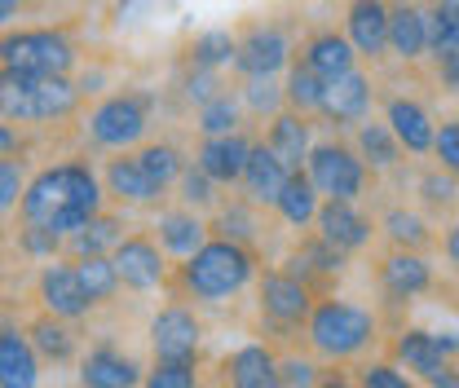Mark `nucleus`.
I'll use <instances>...</instances> for the list:
<instances>
[{"label":"nucleus","instance_id":"obj_28","mask_svg":"<svg viewBox=\"0 0 459 388\" xmlns=\"http://www.w3.org/2000/svg\"><path fill=\"white\" fill-rule=\"evenodd\" d=\"M300 62H305L309 71H318L323 80H336L344 71H353L362 57H358V49L349 45L344 31H336V27H318V31H309V36L300 40Z\"/></svg>","mask_w":459,"mask_h":388},{"label":"nucleus","instance_id":"obj_8","mask_svg":"<svg viewBox=\"0 0 459 388\" xmlns=\"http://www.w3.org/2000/svg\"><path fill=\"white\" fill-rule=\"evenodd\" d=\"M305 172H309V181L318 185L323 199H362L367 185H371V168L362 164L353 142H341V137L314 142V151L305 160Z\"/></svg>","mask_w":459,"mask_h":388},{"label":"nucleus","instance_id":"obj_11","mask_svg":"<svg viewBox=\"0 0 459 388\" xmlns=\"http://www.w3.org/2000/svg\"><path fill=\"white\" fill-rule=\"evenodd\" d=\"M151 353L169 358V362H199V353H204V318L195 314V305H186L177 296L151 318Z\"/></svg>","mask_w":459,"mask_h":388},{"label":"nucleus","instance_id":"obj_24","mask_svg":"<svg viewBox=\"0 0 459 388\" xmlns=\"http://www.w3.org/2000/svg\"><path fill=\"white\" fill-rule=\"evenodd\" d=\"M389 57L420 66L429 57V9L424 0H394L389 4Z\"/></svg>","mask_w":459,"mask_h":388},{"label":"nucleus","instance_id":"obj_27","mask_svg":"<svg viewBox=\"0 0 459 388\" xmlns=\"http://www.w3.org/2000/svg\"><path fill=\"white\" fill-rule=\"evenodd\" d=\"M155 238H160V247L177 256V261H186V256H195L208 238H212V225L204 221V212H195V208H169V212H160L155 217Z\"/></svg>","mask_w":459,"mask_h":388},{"label":"nucleus","instance_id":"obj_1","mask_svg":"<svg viewBox=\"0 0 459 388\" xmlns=\"http://www.w3.org/2000/svg\"><path fill=\"white\" fill-rule=\"evenodd\" d=\"M107 203V190H102V177L84 160H62V164L40 168L27 190H22V203H18V221L22 225H40V229H54L62 238H71L84 221H93Z\"/></svg>","mask_w":459,"mask_h":388},{"label":"nucleus","instance_id":"obj_53","mask_svg":"<svg viewBox=\"0 0 459 388\" xmlns=\"http://www.w3.org/2000/svg\"><path fill=\"white\" fill-rule=\"evenodd\" d=\"M22 151H27V133H22V124H13V119L0 115V160L22 155Z\"/></svg>","mask_w":459,"mask_h":388},{"label":"nucleus","instance_id":"obj_43","mask_svg":"<svg viewBox=\"0 0 459 388\" xmlns=\"http://www.w3.org/2000/svg\"><path fill=\"white\" fill-rule=\"evenodd\" d=\"M429 9V54L459 49V0H424Z\"/></svg>","mask_w":459,"mask_h":388},{"label":"nucleus","instance_id":"obj_2","mask_svg":"<svg viewBox=\"0 0 459 388\" xmlns=\"http://www.w3.org/2000/svg\"><path fill=\"white\" fill-rule=\"evenodd\" d=\"M261 274V256L256 247H243L234 238L212 234L195 256H186L177 265V274L169 278V287L181 300H195V305H226L234 296H243Z\"/></svg>","mask_w":459,"mask_h":388},{"label":"nucleus","instance_id":"obj_12","mask_svg":"<svg viewBox=\"0 0 459 388\" xmlns=\"http://www.w3.org/2000/svg\"><path fill=\"white\" fill-rule=\"evenodd\" d=\"M376 278H380V291L389 305H411L420 296H429L437 287V274L429 265L424 252H411V247H389L376 265Z\"/></svg>","mask_w":459,"mask_h":388},{"label":"nucleus","instance_id":"obj_51","mask_svg":"<svg viewBox=\"0 0 459 388\" xmlns=\"http://www.w3.org/2000/svg\"><path fill=\"white\" fill-rule=\"evenodd\" d=\"M433 164L459 177V115L437 124V133H433Z\"/></svg>","mask_w":459,"mask_h":388},{"label":"nucleus","instance_id":"obj_20","mask_svg":"<svg viewBox=\"0 0 459 388\" xmlns=\"http://www.w3.org/2000/svg\"><path fill=\"white\" fill-rule=\"evenodd\" d=\"M385 124L394 128V137L402 142L406 155H433L437 119H433V111L415 93H389L385 98Z\"/></svg>","mask_w":459,"mask_h":388},{"label":"nucleus","instance_id":"obj_7","mask_svg":"<svg viewBox=\"0 0 459 388\" xmlns=\"http://www.w3.org/2000/svg\"><path fill=\"white\" fill-rule=\"evenodd\" d=\"M75 40L66 27H18L0 31V66L31 71V75H71L75 71Z\"/></svg>","mask_w":459,"mask_h":388},{"label":"nucleus","instance_id":"obj_49","mask_svg":"<svg viewBox=\"0 0 459 388\" xmlns=\"http://www.w3.org/2000/svg\"><path fill=\"white\" fill-rule=\"evenodd\" d=\"M226 84H221V71H204V66H190L186 75H181V98L199 111L204 102H212L217 93H221Z\"/></svg>","mask_w":459,"mask_h":388},{"label":"nucleus","instance_id":"obj_19","mask_svg":"<svg viewBox=\"0 0 459 388\" xmlns=\"http://www.w3.org/2000/svg\"><path fill=\"white\" fill-rule=\"evenodd\" d=\"M226 388H287L279 371V349L265 340H247L221 362Z\"/></svg>","mask_w":459,"mask_h":388},{"label":"nucleus","instance_id":"obj_9","mask_svg":"<svg viewBox=\"0 0 459 388\" xmlns=\"http://www.w3.org/2000/svg\"><path fill=\"white\" fill-rule=\"evenodd\" d=\"M291 66V31L283 22H247L238 31V49H234V75L252 80V75H283Z\"/></svg>","mask_w":459,"mask_h":388},{"label":"nucleus","instance_id":"obj_58","mask_svg":"<svg viewBox=\"0 0 459 388\" xmlns=\"http://www.w3.org/2000/svg\"><path fill=\"white\" fill-rule=\"evenodd\" d=\"M133 4H142V0H119V4H115V13H119V18H124V13H128V9H133Z\"/></svg>","mask_w":459,"mask_h":388},{"label":"nucleus","instance_id":"obj_5","mask_svg":"<svg viewBox=\"0 0 459 388\" xmlns=\"http://www.w3.org/2000/svg\"><path fill=\"white\" fill-rule=\"evenodd\" d=\"M314 305H318V291L309 282H300L291 270H283V265L256 274V314H261V327L274 340L305 335Z\"/></svg>","mask_w":459,"mask_h":388},{"label":"nucleus","instance_id":"obj_14","mask_svg":"<svg viewBox=\"0 0 459 388\" xmlns=\"http://www.w3.org/2000/svg\"><path fill=\"white\" fill-rule=\"evenodd\" d=\"M36 300L57 314V318H66V323H80V318H89L93 314V300H89V291H84V282L75 274V261H45L40 265V274H36Z\"/></svg>","mask_w":459,"mask_h":388},{"label":"nucleus","instance_id":"obj_30","mask_svg":"<svg viewBox=\"0 0 459 388\" xmlns=\"http://www.w3.org/2000/svg\"><path fill=\"white\" fill-rule=\"evenodd\" d=\"M353 151L362 155V164L371 168V177H385V172H394L402 168V142L394 137V128L385 124V119H362L358 128H353Z\"/></svg>","mask_w":459,"mask_h":388},{"label":"nucleus","instance_id":"obj_40","mask_svg":"<svg viewBox=\"0 0 459 388\" xmlns=\"http://www.w3.org/2000/svg\"><path fill=\"white\" fill-rule=\"evenodd\" d=\"M238 102H243V111L256 115V119H274L287 107V93L279 84V75H252V80L238 84Z\"/></svg>","mask_w":459,"mask_h":388},{"label":"nucleus","instance_id":"obj_16","mask_svg":"<svg viewBox=\"0 0 459 388\" xmlns=\"http://www.w3.org/2000/svg\"><path fill=\"white\" fill-rule=\"evenodd\" d=\"M389 4L394 0H344V36L371 66L389 57Z\"/></svg>","mask_w":459,"mask_h":388},{"label":"nucleus","instance_id":"obj_45","mask_svg":"<svg viewBox=\"0 0 459 388\" xmlns=\"http://www.w3.org/2000/svg\"><path fill=\"white\" fill-rule=\"evenodd\" d=\"M353 384L358 388H420L415 384V375L402 371L394 358H367V362H358Z\"/></svg>","mask_w":459,"mask_h":388},{"label":"nucleus","instance_id":"obj_34","mask_svg":"<svg viewBox=\"0 0 459 388\" xmlns=\"http://www.w3.org/2000/svg\"><path fill=\"white\" fill-rule=\"evenodd\" d=\"M27 335H31V344H36V353L45 362H71L75 358V332H71V323L49 314V309L27 323Z\"/></svg>","mask_w":459,"mask_h":388},{"label":"nucleus","instance_id":"obj_4","mask_svg":"<svg viewBox=\"0 0 459 388\" xmlns=\"http://www.w3.org/2000/svg\"><path fill=\"white\" fill-rule=\"evenodd\" d=\"M84 93L71 75H31L0 66V115L13 124H57L80 111Z\"/></svg>","mask_w":459,"mask_h":388},{"label":"nucleus","instance_id":"obj_41","mask_svg":"<svg viewBox=\"0 0 459 388\" xmlns=\"http://www.w3.org/2000/svg\"><path fill=\"white\" fill-rule=\"evenodd\" d=\"M75 274H80V282H84V291H89L93 305H111L115 296H119V287H124L111 256H80L75 261Z\"/></svg>","mask_w":459,"mask_h":388},{"label":"nucleus","instance_id":"obj_39","mask_svg":"<svg viewBox=\"0 0 459 388\" xmlns=\"http://www.w3.org/2000/svg\"><path fill=\"white\" fill-rule=\"evenodd\" d=\"M243 102H238V93H230L221 89L212 102H204L199 111H195V128H199V137H221V133H234V128H243Z\"/></svg>","mask_w":459,"mask_h":388},{"label":"nucleus","instance_id":"obj_31","mask_svg":"<svg viewBox=\"0 0 459 388\" xmlns=\"http://www.w3.org/2000/svg\"><path fill=\"white\" fill-rule=\"evenodd\" d=\"M318 208H323L318 185L309 181V172H305V168H296V172L287 177L279 203H274V217H279L283 225H291V229H309L314 217H318Z\"/></svg>","mask_w":459,"mask_h":388},{"label":"nucleus","instance_id":"obj_44","mask_svg":"<svg viewBox=\"0 0 459 388\" xmlns=\"http://www.w3.org/2000/svg\"><path fill=\"white\" fill-rule=\"evenodd\" d=\"M415 194L424 199V208H437V212H446V208H455L459 203V177L455 172H446V168H424L420 177H415Z\"/></svg>","mask_w":459,"mask_h":388},{"label":"nucleus","instance_id":"obj_33","mask_svg":"<svg viewBox=\"0 0 459 388\" xmlns=\"http://www.w3.org/2000/svg\"><path fill=\"white\" fill-rule=\"evenodd\" d=\"M124 238V217H115V212H98L93 221H84L71 238H66V252L80 261V256H111L115 243Z\"/></svg>","mask_w":459,"mask_h":388},{"label":"nucleus","instance_id":"obj_54","mask_svg":"<svg viewBox=\"0 0 459 388\" xmlns=\"http://www.w3.org/2000/svg\"><path fill=\"white\" fill-rule=\"evenodd\" d=\"M437 247H442V261H446V270L459 278V217H451V221H446L442 238H437Z\"/></svg>","mask_w":459,"mask_h":388},{"label":"nucleus","instance_id":"obj_55","mask_svg":"<svg viewBox=\"0 0 459 388\" xmlns=\"http://www.w3.org/2000/svg\"><path fill=\"white\" fill-rule=\"evenodd\" d=\"M424 384L429 388H459V366L455 362H446V366H442V371H433Z\"/></svg>","mask_w":459,"mask_h":388},{"label":"nucleus","instance_id":"obj_10","mask_svg":"<svg viewBox=\"0 0 459 388\" xmlns=\"http://www.w3.org/2000/svg\"><path fill=\"white\" fill-rule=\"evenodd\" d=\"M115 270H119V282L128 287V291H137V296H146V291H160V287H169V252L160 247V238L155 234H124L119 243H115L111 252Z\"/></svg>","mask_w":459,"mask_h":388},{"label":"nucleus","instance_id":"obj_22","mask_svg":"<svg viewBox=\"0 0 459 388\" xmlns=\"http://www.w3.org/2000/svg\"><path fill=\"white\" fill-rule=\"evenodd\" d=\"M40 362L27 327L0 318V388H40Z\"/></svg>","mask_w":459,"mask_h":388},{"label":"nucleus","instance_id":"obj_23","mask_svg":"<svg viewBox=\"0 0 459 388\" xmlns=\"http://www.w3.org/2000/svg\"><path fill=\"white\" fill-rule=\"evenodd\" d=\"M252 142L243 128L234 133H221V137H199L195 146V164L204 168L217 185H238L243 181V168H247V155H252Z\"/></svg>","mask_w":459,"mask_h":388},{"label":"nucleus","instance_id":"obj_29","mask_svg":"<svg viewBox=\"0 0 459 388\" xmlns=\"http://www.w3.org/2000/svg\"><path fill=\"white\" fill-rule=\"evenodd\" d=\"M265 146H270V151H274L291 172H296V168H305L309 151H314V124H309V115L283 107V111L265 124Z\"/></svg>","mask_w":459,"mask_h":388},{"label":"nucleus","instance_id":"obj_25","mask_svg":"<svg viewBox=\"0 0 459 388\" xmlns=\"http://www.w3.org/2000/svg\"><path fill=\"white\" fill-rule=\"evenodd\" d=\"M287 177H291V168L265 146V137L261 142H252V155H247V168H243V181H238V190L256 203V208H270L274 212V203H279V194H283Z\"/></svg>","mask_w":459,"mask_h":388},{"label":"nucleus","instance_id":"obj_21","mask_svg":"<svg viewBox=\"0 0 459 388\" xmlns=\"http://www.w3.org/2000/svg\"><path fill=\"white\" fill-rule=\"evenodd\" d=\"M146 371L133 353L115 349L111 340L93 344L84 358H80V388H142Z\"/></svg>","mask_w":459,"mask_h":388},{"label":"nucleus","instance_id":"obj_36","mask_svg":"<svg viewBox=\"0 0 459 388\" xmlns=\"http://www.w3.org/2000/svg\"><path fill=\"white\" fill-rule=\"evenodd\" d=\"M380 229H385L389 247H411V252H424V247L433 243V229H429V221H424V212H415V208H406V203L385 208Z\"/></svg>","mask_w":459,"mask_h":388},{"label":"nucleus","instance_id":"obj_13","mask_svg":"<svg viewBox=\"0 0 459 388\" xmlns=\"http://www.w3.org/2000/svg\"><path fill=\"white\" fill-rule=\"evenodd\" d=\"M371 107H376V80L362 66H353V71H344L336 80H327L318 119H327L332 128H358L371 115Z\"/></svg>","mask_w":459,"mask_h":388},{"label":"nucleus","instance_id":"obj_46","mask_svg":"<svg viewBox=\"0 0 459 388\" xmlns=\"http://www.w3.org/2000/svg\"><path fill=\"white\" fill-rule=\"evenodd\" d=\"M142 388H204V375H199V362H169V358H155V366L146 371Z\"/></svg>","mask_w":459,"mask_h":388},{"label":"nucleus","instance_id":"obj_57","mask_svg":"<svg viewBox=\"0 0 459 388\" xmlns=\"http://www.w3.org/2000/svg\"><path fill=\"white\" fill-rule=\"evenodd\" d=\"M318 388H358V384H353L349 375H341V371H327V375H323V384H318Z\"/></svg>","mask_w":459,"mask_h":388},{"label":"nucleus","instance_id":"obj_38","mask_svg":"<svg viewBox=\"0 0 459 388\" xmlns=\"http://www.w3.org/2000/svg\"><path fill=\"white\" fill-rule=\"evenodd\" d=\"M133 155H137V164L146 168L164 190H172V185H177V177H181L186 164H190V160H186V151H181L177 142H169V137H160V142H142Z\"/></svg>","mask_w":459,"mask_h":388},{"label":"nucleus","instance_id":"obj_15","mask_svg":"<svg viewBox=\"0 0 459 388\" xmlns=\"http://www.w3.org/2000/svg\"><path fill=\"white\" fill-rule=\"evenodd\" d=\"M283 270H291L300 282H309L318 296H327V287L349 274V252H341L336 243H327V238L314 229V234H305V238L287 252Z\"/></svg>","mask_w":459,"mask_h":388},{"label":"nucleus","instance_id":"obj_3","mask_svg":"<svg viewBox=\"0 0 459 388\" xmlns=\"http://www.w3.org/2000/svg\"><path fill=\"white\" fill-rule=\"evenodd\" d=\"M376 340H380V314L344 296H318L305 323V344L318 362H358L367 349H376Z\"/></svg>","mask_w":459,"mask_h":388},{"label":"nucleus","instance_id":"obj_47","mask_svg":"<svg viewBox=\"0 0 459 388\" xmlns=\"http://www.w3.org/2000/svg\"><path fill=\"white\" fill-rule=\"evenodd\" d=\"M27 181H31V172H27V160H22V155H9V160H0V221L18 212Z\"/></svg>","mask_w":459,"mask_h":388},{"label":"nucleus","instance_id":"obj_56","mask_svg":"<svg viewBox=\"0 0 459 388\" xmlns=\"http://www.w3.org/2000/svg\"><path fill=\"white\" fill-rule=\"evenodd\" d=\"M22 4H27V0H0V31H9V27L18 22Z\"/></svg>","mask_w":459,"mask_h":388},{"label":"nucleus","instance_id":"obj_26","mask_svg":"<svg viewBox=\"0 0 459 388\" xmlns=\"http://www.w3.org/2000/svg\"><path fill=\"white\" fill-rule=\"evenodd\" d=\"M389 358L398 362L402 371L420 375V380H429L433 371H442L446 362H455L429 327H402V332L389 340Z\"/></svg>","mask_w":459,"mask_h":388},{"label":"nucleus","instance_id":"obj_17","mask_svg":"<svg viewBox=\"0 0 459 388\" xmlns=\"http://www.w3.org/2000/svg\"><path fill=\"white\" fill-rule=\"evenodd\" d=\"M102 190L119 208H151V203H160L169 194L146 168L137 164V155H128V151H115V160H107V168H102Z\"/></svg>","mask_w":459,"mask_h":388},{"label":"nucleus","instance_id":"obj_37","mask_svg":"<svg viewBox=\"0 0 459 388\" xmlns=\"http://www.w3.org/2000/svg\"><path fill=\"white\" fill-rule=\"evenodd\" d=\"M323 89H327V80L318 75V71H309L300 57H291V66L283 71V93H287V107L300 115H318L323 107Z\"/></svg>","mask_w":459,"mask_h":388},{"label":"nucleus","instance_id":"obj_32","mask_svg":"<svg viewBox=\"0 0 459 388\" xmlns=\"http://www.w3.org/2000/svg\"><path fill=\"white\" fill-rule=\"evenodd\" d=\"M261 229H265V217H261V208L247 194L212 208V234H221V238H234L243 247H256L261 243Z\"/></svg>","mask_w":459,"mask_h":388},{"label":"nucleus","instance_id":"obj_48","mask_svg":"<svg viewBox=\"0 0 459 388\" xmlns=\"http://www.w3.org/2000/svg\"><path fill=\"white\" fill-rule=\"evenodd\" d=\"M279 371H283V384L287 388H318L323 384V366L314 353H279Z\"/></svg>","mask_w":459,"mask_h":388},{"label":"nucleus","instance_id":"obj_52","mask_svg":"<svg viewBox=\"0 0 459 388\" xmlns=\"http://www.w3.org/2000/svg\"><path fill=\"white\" fill-rule=\"evenodd\" d=\"M429 66H433V80H437L446 93H459V49L429 54Z\"/></svg>","mask_w":459,"mask_h":388},{"label":"nucleus","instance_id":"obj_18","mask_svg":"<svg viewBox=\"0 0 459 388\" xmlns=\"http://www.w3.org/2000/svg\"><path fill=\"white\" fill-rule=\"evenodd\" d=\"M314 229H318L327 243H336L341 252L358 256V252L371 247V238H376L380 225H371V217L358 208V199H323V208H318V217H314Z\"/></svg>","mask_w":459,"mask_h":388},{"label":"nucleus","instance_id":"obj_50","mask_svg":"<svg viewBox=\"0 0 459 388\" xmlns=\"http://www.w3.org/2000/svg\"><path fill=\"white\" fill-rule=\"evenodd\" d=\"M18 247L31 261H54L57 252L66 247V238L54 234V229H40V225H18Z\"/></svg>","mask_w":459,"mask_h":388},{"label":"nucleus","instance_id":"obj_6","mask_svg":"<svg viewBox=\"0 0 459 388\" xmlns=\"http://www.w3.org/2000/svg\"><path fill=\"white\" fill-rule=\"evenodd\" d=\"M151 111H155V98L142 93V89H119L111 98H102L89 119H84V133L93 146L102 151H133L146 142L151 133Z\"/></svg>","mask_w":459,"mask_h":388},{"label":"nucleus","instance_id":"obj_35","mask_svg":"<svg viewBox=\"0 0 459 388\" xmlns=\"http://www.w3.org/2000/svg\"><path fill=\"white\" fill-rule=\"evenodd\" d=\"M234 49H238V31L208 27V31H199L186 45V62L190 66H204V71H226V66H234Z\"/></svg>","mask_w":459,"mask_h":388},{"label":"nucleus","instance_id":"obj_42","mask_svg":"<svg viewBox=\"0 0 459 388\" xmlns=\"http://www.w3.org/2000/svg\"><path fill=\"white\" fill-rule=\"evenodd\" d=\"M172 190H177V199H181L186 208H195V212H212V208L221 203V194H217L221 185H217V181H212L204 168L195 164V160L186 164V172L177 177V185H172Z\"/></svg>","mask_w":459,"mask_h":388}]
</instances>
